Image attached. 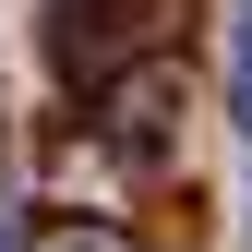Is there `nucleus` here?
<instances>
[{"label": "nucleus", "mask_w": 252, "mask_h": 252, "mask_svg": "<svg viewBox=\"0 0 252 252\" xmlns=\"http://www.w3.org/2000/svg\"><path fill=\"white\" fill-rule=\"evenodd\" d=\"M228 120L252 132V12H240V36H228Z\"/></svg>", "instance_id": "3"}, {"label": "nucleus", "mask_w": 252, "mask_h": 252, "mask_svg": "<svg viewBox=\"0 0 252 252\" xmlns=\"http://www.w3.org/2000/svg\"><path fill=\"white\" fill-rule=\"evenodd\" d=\"M132 48V24H120V0H60L48 12V60L60 72H84V84H108V60Z\"/></svg>", "instance_id": "2"}, {"label": "nucleus", "mask_w": 252, "mask_h": 252, "mask_svg": "<svg viewBox=\"0 0 252 252\" xmlns=\"http://www.w3.org/2000/svg\"><path fill=\"white\" fill-rule=\"evenodd\" d=\"M12 228H24V216H12V204H0V252H12Z\"/></svg>", "instance_id": "4"}, {"label": "nucleus", "mask_w": 252, "mask_h": 252, "mask_svg": "<svg viewBox=\"0 0 252 252\" xmlns=\"http://www.w3.org/2000/svg\"><path fill=\"white\" fill-rule=\"evenodd\" d=\"M48 252H108V240H48Z\"/></svg>", "instance_id": "5"}, {"label": "nucleus", "mask_w": 252, "mask_h": 252, "mask_svg": "<svg viewBox=\"0 0 252 252\" xmlns=\"http://www.w3.org/2000/svg\"><path fill=\"white\" fill-rule=\"evenodd\" d=\"M240 12H252V0H240Z\"/></svg>", "instance_id": "6"}, {"label": "nucleus", "mask_w": 252, "mask_h": 252, "mask_svg": "<svg viewBox=\"0 0 252 252\" xmlns=\"http://www.w3.org/2000/svg\"><path fill=\"white\" fill-rule=\"evenodd\" d=\"M96 132H108V156H120V168H168V156H180V132H168V84H156V72H132V84H120V96L96 108Z\"/></svg>", "instance_id": "1"}]
</instances>
